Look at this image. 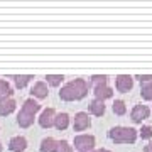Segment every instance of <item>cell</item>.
<instances>
[{"label":"cell","mask_w":152,"mask_h":152,"mask_svg":"<svg viewBox=\"0 0 152 152\" xmlns=\"http://www.w3.org/2000/svg\"><path fill=\"white\" fill-rule=\"evenodd\" d=\"M88 108H90V113H91V115H95V117H102V115H105L107 107H105V102H100V100H91Z\"/></svg>","instance_id":"9a60e30c"},{"label":"cell","mask_w":152,"mask_h":152,"mask_svg":"<svg viewBox=\"0 0 152 152\" xmlns=\"http://www.w3.org/2000/svg\"><path fill=\"white\" fill-rule=\"evenodd\" d=\"M137 134H139L142 139L149 140V139H152V127H151V125H142V129L137 132Z\"/></svg>","instance_id":"7402d4cb"},{"label":"cell","mask_w":152,"mask_h":152,"mask_svg":"<svg viewBox=\"0 0 152 152\" xmlns=\"http://www.w3.org/2000/svg\"><path fill=\"white\" fill-rule=\"evenodd\" d=\"M27 149V139L24 135H15L9 140V151L10 152H24Z\"/></svg>","instance_id":"9c48e42d"},{"label":"cell","mask_w":152,"mask_h":152,"mask_svg":"<svg viewBox=\"0 0 152 152\" xmlns=\"http://www.w3.org/2000/svg\"><path fill=\"white\" fill-rule=\"evenodd\" d=\"M69 122H71L69 115L66 113V112H61V113H56L54 125H53V127H56L58 130H66V129L69 127Z\"/></svg>","instance_id":"4fadbf2b"},{"label":"cell","mask_w":152,"mask_h":152,"mask_svg":"<svg viewBox=\"0 0 152 152\" xmlns=\"http://www.w3.org/2000/svg\"><path fill=\"white\" fill-rule=\"evenodd\" d=\"M15 107H17V103L14 98H0V115L2 117L10 115L15 110Z\"/></svg>","instance_id":"8fae6325"},{"label":"cell","mask_w":152,"mask_h":152,"mask_svg":"<svg viewBox=\"0 0 152 152\" xmlns=\"http://www.w3.org/2000/svg\"><path fill=\"white\" fill-rule=\"evenodd\" d=\"M134 78H137L140 83H149V81H152V75H137V76H134Z\"/></svg>","instance_id":"cb8c5ba5"},{"label":"cell","mask_w":152,"mask_h":152,"mask_svg":"<svg viewBox=\"0 0 152 152\" xmlns=\"http://www.w3.org/2000/svg\"><path fill=\"white\" fill-rule=\"evenodd\" d=\"M149 115H151V108L147 107V105H135L130 112V118L135 122V124H142L145 118H149Z\"/></svg>","instance_id":"8992f818"},{"label":"cell","mask_w":152,"mask_h":152,"mask_svg":"<svg viewBox=\"0 0 152 152\" xmlns=\"http://www.w3.org/2000/svg\"><path fill=\"white\" fill-rule=\"evenodd\" d=\"M32 75H19V76H14V83H15V88L17 90H22L26 88L29 83L32 81Z\"/></svg>","instance_id":"2e32d148"},{"label":"cell","mask_w":152,"mask_h":152,"mask_svg":"<svg viewBox=\"0 0 152 152\" xmlns=\"http://www.w3.org/2000/svg\"><path fill=\"white\" fill-rule=\"evenodd\" d=\"M144 152H152V142H149V144L144 147Z\"/></svg>","instance_id":"d4e9b609"},{"label":"cell","mask_w":152,"mask_h":152,"mask_svg":"<svg viewBox=\"0 0 152 152\" xmlns=\"http://www.w3.org/2000/svg\"><path fill=\"white\" fill-rule=\"evenodd\" d=\"M56 152H73V145H69L68 140H58Z\"/></svg>","instance_id":"603a6c76"},{"label":"cell","mask_w":152,"mask_h":152,"mask_svg":"<svg viewBox=\"0 0 152 152\" xmlns=\"http://www.w3.org/2000/svg\"><path fill=\"white\" fill-rule=\"evenodd\" d=\"M71 88H73V91H75V98L76 100H83V98L88 95V83L85 78H75V80H71L69 81Z\"/></svg>","instance_id":"3957f363"},{"label":"cell","mask_w":152,"mask_h":152,"mask_svg":"<svg viewBox=\"0 0 152 152\" xmlns=\"http://www.w3.org/2000/svg\"><path fill=\"white\" fill-rule=\"evenodd\" d=\"M137 130L134 127H124V125H115L108 130V139L115 144H134L137 140Z\"/></svg>","instance_id":"6da1fadb"},{"label":"cell","mask_w":152,"mask_h":152,"mask_svg":"<svg viewBox=\"0 0 152 152\" xmlns=\"http://www.w3.org/2000/svg\"><path fill=\"white\" fill-rule=\"evenodd\" d=\"M4 151V145H2V142H0V152Z\"/></svg>","instance_id":"4316f807"},{"label":"cell","mask_w":152,"mask_h":152,"mask_svg":"<svg viewBox=\"0 0 152 152\" xmlns=\"http://www.w3.org/2000/svg\"><path fill=\"white\" fill-rule=\"evenodd\" d=\"M56 147H58V140L54 137H44L41 140V145H39V151L41 152H56Z\"/></svg>","instance_id":"5bb4252c"},{"label":"cell","mask_w":152,"mask_h":152,"mask_svg":"<svg viewBox=\"0 0 152 152\" xmlns=\"http://www.w3.org/2000/svg\"><path fill=\"white\" fill-rule=\"evenodd\" d=\"M31 95H32V98L36 100H44V98H48L49 95V90H48V85H46V81H36L32 85V88H31Z\"/></svg>","instance_id":"ba28073f"},{"label":"cell","mask_w":152,"mask_h":152,"mask_svg":"<svg viewBox=\"0 0 152 152\" xmlns=\"http://www.w3.org/2000/svg\"><path fill=\"white\" fill-rule=\"evenodd\" d=\"M14 90L7 80H0V98H12Z\"/></svg>","instance_id":"e0dca14e"},{"label":"cell","mask_w":152,"mask_h":152,"mask_svg":"<svg viewBox=\"0 0 152 152\" xmlns=\"http://www.w3.org/2000/svg\"><path fill=\"white\" fill-rule=\"evenodd\" d=\"M115 88L120 93H129L134 88V76L130 75H118L115 78Z\"/></svg>","instance_id":"5b68a950"},{"label":"cell","mask_w":152,"mask_h":152,"mask_svg":"<svg viewBox=\"0 0 152 152\" xmlns=\"http://www.w3.org/2000/svg\"><path fill=\"white\" fill-rule=\"evenodd\" d=\"M85 152H95V151H85Z\"/></svg>","instance_id":"83f0119b"},{"label":"cell","mask_w":152,"mask_h":152,"mask_svg":"<svg viewBox=\"0 0 152 152\" xmlns=\"http://www.w3.org/2000/svg\"><path fill=\"white\" fill-rule=\"evenodd\" d=\"M93 95H95V100L105 102V100H108V98L113 96V88H110L108 85H102V86H93Z\"/></svg>","instance_id":"30bf717a"},{"label":"cell","mask_w":152,"mask_h":152,"mask_svg":"<svg viewBox=\"0 0 152 152\" xmlns=\"http://www.w3.org/2000/svg\"><path fill=\"white\" fill-rule=\"evenodd\" d=\"M46 85H49V86H53V88H58L61 85V83L64 81V76L63 75H48L46 76Z\"/></svg>","instance_id":"d6986e66"},{"label":"cell","mask_w":152,"mask_h":152,"mask_svg":"<svg viewBox=\"0 0 152 152\" xmlns=\"http://www.w3.org/2000/svg\"><path fill=\"white\" fill-rule=\"evenodd\" d=\"M39 110H41V105H39L37 100H34V98H27V100L24 102V105H22L20 112H24V113L36 117V113H37Z\"/></svg>","instance_id":"7c38bea8"},{"label":"cell","mask_w":152,"mask_h":152,"mask_svg":"<svg viewBox=\"0 0 152 152\" xmlns=\"http://www.w3.org/2000/svg\"><path fill=\"white\" fill-rule=\"evenodd\" d=\"M96 152H112V151H108V149H105V147H102V149H98Z\"/></svg>","instance_id":"484cf974"},{"label":"cell","mask_w":152,"mask_h":152,"mask_svg":"<svg viewBox=\"0 0 152 152\" xmlns=\"http://www.w3.org/2000/svg\"><path fill=\"white\" fill-rule=\"evenodd\" d=\"M93 86H102V85H108V76L107 75H93L91 76Z\"/></svg>","instance_id":"44dd1931"},{"label":"cell","mask_w":152,"mask_h":152,"mask_svg":"<svg viewBox=\"0 0 152 152\" xmlns=\"http://www.w3.org/2000/svg\"><path fill=\"white\" fill-rule=\"evenodd\" d=\"M54 117H56V112L54 108H44L39 115V125L42 127V129H51L53 125H54Z\"/></svg>","instance_id":"52a82bcc"},{"label":"cell","mask_w":152,"mask_h":152,"mask_svg":"<svg viewBox=\"0 0 152 152\" xmlns=\"http://www.w3.org/2000/svg\"><path fill=\"white\" fill-rule=\"evenodd\" d=\"M91 127V118L86 112H78L73 120V130L75 132H83Z\"/></svg>","instance_id":"277c9868"},{"label":"cell","mask_w":152,"mask_h":152,"mask_svg":"<svg viewBox=\"0 0 152 152\" xmlns=\"http://www.w3.org/2000/svg\"><path fill=\"white\" fill-rule=\"evenodd\" d=\"M95 145H96V140L90 134H80V135L75 137V149H78V152L93 151Z\"/></svg>","instance_id":"7a4b0ae2"},{"label":"cell","mask_w":152,"mask_h":152,"mask_svg":"<svg viewBox=\"0 0 152 152\" xmlns=\"http://www.w3.org/2000/svg\"><path fill=\"white\" fill-rule=\"evenodd\" d=\"M112 108H113V113L115 115H125L127 113V105H125L124 100H115L113 105H112Z\"/></svg>","instance_id":"ffe728a7"},{"label":"cell","mask_w":152,"mask_h":152,"mask_svg":"<svg viewBox=\"0 0 152 152\" xmlns=\"http://www.w3.org/2000/svg\"><path fill=\"white\" fill-rule=\"evenodd\" d=\"M140 95L144 100L152 102V81L149 83H140Z\"/></svg>","instance_id":"ac0fdd59"}]
</instances>
